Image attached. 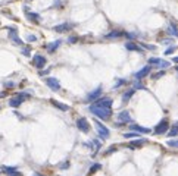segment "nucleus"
<instances>
[{
	"label": "nucleus",
	"instance_id": "32",
	"mask_svg": "<svg viewBox=\"0 0 178 176\" xmlns=\"http://www.w3.org/2000/svg\"><path fill=\"white\" fill-rule=\"evenodd\" d=\"M125 82H127L125 79H118V81H116V84L113 85V88H119V87H121V85H124V84H125Z\"/></svg>",
	"mask_w": 178,
	"mask_h": 176
},
{
	"label": "nucleus",
	"instance_id": "5",
	"mask_svg": "<svg viewBox=\"0 0 178 176\" xmlns=\"http://www.w3.org/2000/svg\"><path fill=\"white\" fill-rule=\"evenodd\" d=\"M102 91H103V88L99 85L97 88H94L93 91H90L87 95H85V101L87 103H94L96 100H99L100 99V95H102Z\"/></svg>",
	"mask_w": 178,
	"mask_h": 176
},
{
	"label": "nucleus",
	"instance_id": "39",
	"mask_svg": "<svg viewBox=\"0 0 178 176\" xmlns=\"http://www.w3.org/2000/svg\"><path fill=\"white\" fill-rule=\"evenodd\" d=\"M5 87L6 88H13L15 87V84L12 82V81H9V82H5Z\"/></svg>",
	"mask_w": 178,
	"mask_h": 176
},
{
	"label": "nucleus",
	"instance_id": "6",
	"mask_svg": "<svg viewBox=\"0 0 178 176\" xmlns=\"http://www.w3.org/2000/svg\"><path fill=\"white\" fill-rule=\"evenodd\" d=\"M168 131H169V122H168V119H162L155 128L156 135H163V134H167Z\"/></svg>",
	"mask_w": 178,
	"mask_h": 176
},
{
	"label": "nucleus",
	"instance_id": "12",
	"mask_svg": "<svg viewBox=\"0 0 178 176\" xmlns=\"http://www.w3.org/2000/svg\"><path fill=\"white\" fill-rule=\"evenodd\" d=\"M77 128L80 129L81 132H90V123L85 117H78L77 119Z\"/></svg>",
	"mask_w": 178,
	"mask_h": 176
},
{
	"label": "nucleus",
	"instance_id": "28",
	"mask_svg": "<svg viewBox=\"0 0 178 176\" xmlns=\"http://www.w3.org/2000/svg\"><path fill=\"white\" fill-rule=\"evenodd\" d=\"M177 50V46L174 44V46H171V47H168L167 50H165V56H169V55H172L174 51Z\"/></svg>",
	"mask_w": 178,
	"mask_h": 176
},
{
	"label": "nucleus",
	"instance_id": "11",
	"mask_svg": "<svg viewBox=\"0 0 178 176\" xmlns=\"http://www.w3.org/2000/svg\"><path fill=\"white\" fill-rule=\"evenodd\" d=\"M7 31H9V38L13 41L15 44H18V46H24V41L21 38H18V29L13 27H9L7 28Z\"/></svg>",
	"mask_w": 178,
	"mask_h": 176
},
{
	"label": "nucleus",
	"instance_id": "20",
	"mask_svg": "<svg viewBox=\"0 0 178 176\" xmlns=\"http://www.w3.org/2000/svg\"><path fill=\"white\" fill-rule=\"evenodd\" d=\"M146 143H147V139L140 138V139H134V141H131V143L128 144V147H130V148H139V147H141V145H144Z\"/></svg>",
	"mask_w": 178,
	"mask_h": 176
},
{
	"label": "nucleus",
	"instance_id": "41",
	"mask_svg": "<svg viewBox=\"0 0 178 176\" xmlns=\"http://www.w3.org/2000/svg\"><path fill=\"white\" fill-rule=\"evenodd\" d=\"M39 73L41 75V77H43V75H47V73H49V71H40Z\"/></svg>",
	"mask_w": 178,
	"mask_h": 176
},
{
	"label": "nucleus",
	"instance_id": "13",
	"mask_svg": "<svg viewBox=\"0 0 178 176\" xmlns=\"http://www.w3.org/2000/svg\"><path fill=\"white\" fill-rule=\"evenodd\" d=\"M150 71H152V66H144V68H141L139 72H135L134 73V78H135V81H141L143 78H146L149 73H150Z\"/></svg>",
	"mask_w": 178,
	"mask_h": 176
},
{
	"label": "nucleus",
	"instance_id": "35",
	"mask_svg": "<svg viewBox=\"0 0 178 176\" xmlns=\"http://www.w3.org/2000/svg\"><path fill=\"white\" fill-rule=\"evenodd\" d=\"M59 167H61V169H68V167H69V161H65V163H61V165H59Z\"/></svg>",
	"mask_w": 178,
	"mask_h": 176
},
{
	"label": "nucleus",
	"instance_id": "36",
	"mask_svg": "<svg viewBox=\"0 0 178 176\" xmlns=\"http://www.w3.org/2000/svg\"><path fill=\"white\" fill-rule=\"evenodd\" d=\"M28 41H30V43H34V41H37V37H35V35H28Z\"/></svg>",
	"mask_w": 178,
	"mask_h": 176
},
{
	"label": "nucleus",
	"instance_id": "26",
	"mask_svg": "<svg viewBox=\"0 0 178 176\" xmlns=\"http://www.w3.org/2000/svg\"><path fill=\"white\" fill-rule=\"evenodd\" d=\"M100 169H102V165H100V163H94V165L90 167V172H89V173H90V175H93V173H96V172L100 170Z\"/></svg>",
	"mask_w": 178,
	"mask_h": 176
},
{
	"label": "nucleus",
	"instance_id": "44",
	"mask_svg": "<svg viewBox=\"0 0 178 176\" xmlns=\"http://www.w3.org/2000/svg\"><path fill=\"white\" fill-rule=\"evenodd\" d=\"M175 69H177V72H178V66H177V68H175Z\"/></svg>",
	"mask_w": 178,
	"mask_h": 176
},
{
	"label": "nucleus",
	"instance_id": "34",
	"mask_svg": "<svg viewBox=\"0 0 178 176\" xmlns=\"http://www.w3.org/2000/svg\"><path fill=\"white\" fill-rule=\"evenodd\" d=\"M162 43H163V44H171V46H174V38H165V40H162Z\"/></svg>",
	"mask_w": 178,
	"mask_h": 176
},
{
	"label": "nucleus",
	"instance_id": "10",
	"mask_svg": "<svg viewBox=\"0 0 178 176\" xmlns=\"http://www.w3.org/2000/svg\"><path fill=\"white\" fill-rule=\"evenodd\" d=\"M46 85L50 88L52 91H59V90H61V82H59V79H56V78H53V77L46 78Z\"/></svg>",
	"mask_w": 178,
	"mask_h": 176
},
{
	"label": "nucleus",
	"instance_id": "33",
	"mask_svg": "<svg viewBox=\"0 0 178 176\" xmlns=\"http://www.w3.org/2000/svg\"><path fill=\"white\" fill-rule=\"evenodd\" d=\"M78 41V37H75V35H71L69 38H68V43L69 44H74V43H77Z\"/></svg>",
	"mask_w": 178,
	"mask_h": 176
},
{
	"label": "nucleus",
	"instance_id": "8",
	"mask_svg": "<svg viewBox=\"0 0 178 176\" xmlns=\"http://www.w3.org/2000/svg\"><path fill=\"white\" fill-rule=\"evenodd\" d=\"M116 119H118V123L116 125H121V123H130L131 122V115H130V112L128 110H122V112H119L116 116Z\"/></svg>",
	"mask_w": 178,
	"mask_h": 176
},
{
	"label": "nucleus",
	"instance_id": "14",
	"mask_svg": "<svg viewBox=\"0 0 178 176\" xmlns=\"http://www.w3.org/2000/svg\"><path fill=\"white\" fill-rule=\"evenodd\" d=\"M2 172L7 176H22V173L18 170L16 167H9V166H3L2 167Z\"/></svg>",
	"mask_w": 178,
	"mask_h": 176
},
{
	"label": "nucleus",
	"instance_id": "42",
	"mask_svg": "<svg viewBox=\"0 0 178 176\" xmlns=\"http://www.w3.org/2000/svg\"><path fill=\"white\" fill-rule=\"evenodd\" d=\"M172 62H175V63H178V56H175V57H174V59H172Z\"/></svg>",
	"mask_w": 178,
	"mask_h": 176
},
{
	"label": "nucleus",
	"instance_id": "27",
	"mask_svg": "<svg viewBox=\"0 0 178 176\" xmlns=\"http://www.w3.org/2000/svg\"><path fill=\"white\" fill-rule=\"evenodd\" d=\"M168 147H171V148H178V139H169L167 143Z\"/></svg>",
	"mask_w": 178,
	"mask_h": 176
},
{
	"label": "nucleus",
	"instance_id": "15",
	"mask_svg": "<svg viewBox=\"0 0 178 176\" xmlns=\"http://www.w3.org/2000/svg\"><path fill=\"white\" fill-rule=\"evenodd\" d=\"M72 28H74L72 24H59V25H56L53 29H55L56 33L63 34V33H68V31H71Z\"/></svg>",
	"mask_w": 178,
	"mask_h": 176
},
{
	"label": "nucleus",
	"instance_id": "16",
	"mask_svg": "<svg viewBox=\"0 0 178 176\" xmlns=\"http://www.w3.org/2000/svg\"><path fill=\"white\" fill-rule=\"evenodd\" d=\"M122 35H125V33L124 31H121V29H113V31H109V33L105 35V38L107 40H115V38H121Z\"/></svg>",
	"mask_w": 178,
	"mask_h": 176
},
{
	"label": "nucleus",
	"instance_id": "17",
	"mask_svg": "<svg viewBox=\"0 0 178 176\" xmlns=\"http://www.w3.org/2000/svg\"><path fill=\"white\" fill-rule=\"evenodd\" d=\"M61 44H62V40H56V41H53V43L47 44V46H46V50H47L49 53H55L56 50L61 47Z\"/></svg>",
	"mask_w": 178,
	"mask_h": 176
},
{
	"label": "nucleus",
	"instance_id": "23",
	"mask_svg": "<svg viewBox=\"0 0 178 176\" xmlns=\"http://www.w3.org/2000/svg\"><path fill=\"white\" fill-rule=\"evenodd\" d=\"M167 33L169 34V37H178V28H177V25L169 24V25L167 27Z\"/></svg>",
	"mask_w": 178,
	"mask_h": 176
},
{
	"label": "nucleus",
	"instance_id": "38",
	"mask_svg": "<svg viewBox=\"0 0 178 176\" xmlns=\"http://www.w3.org/2000/svg\"><path fill=\"white\" fill-rule=\"evenodd\" d=\"M22 55L24 56H30V49H28V47H24L22 49Z\"/></svg>",
	"mask_w": 178,
	"mask_h": 176
},
{
	"label": "nucleus",
	"instance_id": "18",
	"mask_svg": "<svg viewBox=\"0 0 178 176\" xmlns=\"http://www.w3.org/2000/svg\"><path fill=\"white\" fill-rule=\"evenodd\" d=\"M131 131L133 132H137V134H149L150 132V129L149 128H144V126H140V125H137V123H131Z\"/></svg>",
	"mask_w": 178,
	"mask_h": 176
},
{
	"label": "nucleus",
	"instance_id": "24",
	"mask_svg": "<svg viewBox=\"0 0 178 176\" xmlns=\"http://www.w3.org/2000/svg\"><path fill=\"white\" fill-rule=\"evenodd\" d=\"M27 19H30L31 22H40V15L35 12H27Z\"/></svg>",
	"mask_w": 178,
	"mask_h": 176
},
{
	"label": "nucleus",
	"instance_id": "25",
	"mask_svg": "<svg viewBox=\"0 0 178 176\" xmlns=\"http://www.w3.org/2000/svg\"><path fill=\"white\" fill-rule=\"evenodd\" d=\"M168 135H169L171 138H172V137H177V135H178V122L172 125L171 131H168Z\"/></svg>",
	"mask_w": 178,
	"mask_h": 176
},
{
	"label": "nucleus",
	"instance_id": "7",
	"mask_svg": "<svg viewBox=\"0 0 178 176\" xmlns=\"http://www.w3.org/2000/svg\"><path fill=\"white\" fill-rule=\"evenodd\" d=\"M112 103H113V100L109 99V97H102V99L96 100L94 103H91V104L97 106V107H105V109H112Z\"/></svg>",
	"mask_w": 178,
	"mask_h": 176
},
{
	"label": "nucleus",
	"instance_id": "1",
	"mask_svg": "<svg viewBox=\"0 0 178 176\" xmlns=\"http://www.w3.org/2000/svg\"><path fill=\"white\" fill-rule=\"evenodd\" d=\"M90 113L94 115L96 117H99L102 121H109L112 116V109H105V107H97L94 104H90Z\"/></svg>",
	"mask_w": 178,
	"mask_h": 176
},
{
	"label": "nucleus",
	"instance_id": "29",
	"mask_svg": "<svg viewBox=\"0 0 178 176\" xmlns=\"http://www.w3.org/2000/svg\"><path fill=\"white\" fill-rule=\"evenodd\" d=\"M124 138H139V134L137 132H127V134H124Z\"/></svg>",
	"mask_w": 178,
	"mask_h": 176
},
{
	"label": "nucleus",
	"instance_id": "30",
	"mask_svg": "<svg viewBox=\"0 0 178 176\" xmlns=\"http://www.w3.org/2000/svg\"><path fill=\"white\" fill-rule=\"evenodd\" d=\"M163 75H165V71H159L157 73H153V75H152V78H153V79H159V78H162Z\"/></svg>",
	"mask_w": 178,
	"mask_h": 176
},
{
	"label": "nucleus",
	"instance_id": "37",
	"mask_svg": "<svg viewBox=\"0 0 178 176\" xmlns=\"http://www.w3.org/2000/svg\"><path fill=\"white\" fill-rule=\"evenodd\" d=\"M125 35H127V38H130V40L135 38V34H133V33H125Z\"/></svg>",
	"mask_w": 178,
	"mask_h": 176
},
{
	"label": "nucleus",
	"instance_id": "2",
	"mask_svg": "<svg viewBox=\"0 0 178 176\" xmlns=\"http://www.w3.org/2000/svg\"><path fill=\"white\" fill-rule=\"evenodd\" d=\"M149 66H155V68H157V69H161V71H165L167 68H169L171 66V63L168 60H163V59H161V57H150L149 59Z\"/></svg>",
	"mask_w": 178,
	"mask_h": 176
},
{
	"label": "nucleus",
	"instance_id": "43",
	"mask_svg": "<svg viewBox=\"0 0 178 176\" xmlns=\"http://www.w3.org/2000/svg\"><path fill=\"white\" fill-rule=\"evenodd\" d=\"M33 176H44V175H41V173H34Z\"/></svg>",
	"mask_w": 178,
	"mask_h": 176
},
{
	"label": "nucleus",
	"instance_id": "4",
	"mask_svg": "<svg viewBox=\"0 0 178 176\" xmlns=\"http://www.w3.org/2000/svg\"><path fill=\"white\" fill-rule=\"evenodd\" d=\"M94 126H96L97 134H99V138H102V139H107V138H109L111 131H109L102 122H99V119H94Z\"/></svg>",
	"mask_w": 178,
	"mask_h": 176
},
{
	"label": "nucleus",
	"instance_id": "19",
	"mask_svg": "<svg viewBox=\"0 0 178 176\" xmlns=\"http://www.w3.org/2000/svg\"><path fill=\"white\" fill-rule=\"evenodd\" d=\"M134 94H135V90H134V88H130V90H127V91L122 94V103H124V104H127L128 101L131 100V97H133Z\"/></svg>",
	"mask_w": 178,
	"mask_h": 176
},
{
	"label": "nucleus",
	"instance_id": "22",
	"mask_svg": "<svg viewBox=\"0 0 178 176\" xmlns=\"http://www.w3.org/2000/svg\"><path fill=\"white\" fill-rule=\"evenodd\" d=\"M50 103H52L53 106H55L56 109L62 110V112H68V110H69V106H68V104H63V103L57 101V100H50Z\"/></svg>",
	"mask_w": 178,
	"mask_h": 176
},
{
	"label": "nucleus",
	"instance_id": "31",
	"mask_svg": "<svg viewBox=\"0 0 178 176\" xmlns=\"http://www.w3.org/2000/svg\"><path fill=\"white\" fill-rule=\"evenodd\" d=\"M140 47H143V49H147V50H156V46H153V44H141Z\"/></svg>",
	"mask_w": 178,
	"mask_h": 176
},
{
	"label": "nucleus",
	"instance_id": "3",
	"mask_svg": "<svg viewBox=\"0 0 178 176\" xmlns=\"http://www.w3.org/2000/svg\"><path fill=\"white\" fill-rule=\"evenodd\" d=\"M30 97V94L28 93H18L15 97H12L11 100H9V106L11 107H13V109H16V107H19V106L24 103V100L28 99Z\"/></svg>",
	"mask_w": 178,
	"mask_h": 176
},
{
	"label": "nucleus",
	"instance_id": "9",
	"mask_svg": "<svg viewBox=\"0 0 178 176\" xmlns=\"http://www.w3.org/2000/svg\"><path fill=\"white\" fill-rule=\"evenodd\" d=\"M46 63H47V60H46V57L43 55H34L33 56V65L37 68V69H43L46 66Z\"/></svg>",
	"mask_w": 178,
	"mask_h": 176
},
{
	"label": "nucleus",
	"instance_id": "40",
	"mask_svg": "<svg viewBox=\"0 0 178 176\" xmlns=\"http://www.w3.org/2000/svg\"><path fill=\"white\" fill-rule=\"evenodd\" d=\"M113 151H116V148H115V147H111V148L106 151V156H107V154H111V153H113Z\"/></svg>",
	"mask_w": 178,
	"mask_h": 176
},
{
	"label": "nucleus",
	"instance_id": "21",
	"mask_svg": "<svg viewBox=\"0 0 178 176\" xmlns=\"http://www.w3.org/2000/svg\"><path fill=\"white\" fill-rule=\"evenodd\" d=\"M125 49L127 50H130V51H143V49L140 47L139 44H135V43H133V41H127L125 43Z\"/></svg>",
	"mask_w": 178,
	"mask_h": 176
}]
</instances>
